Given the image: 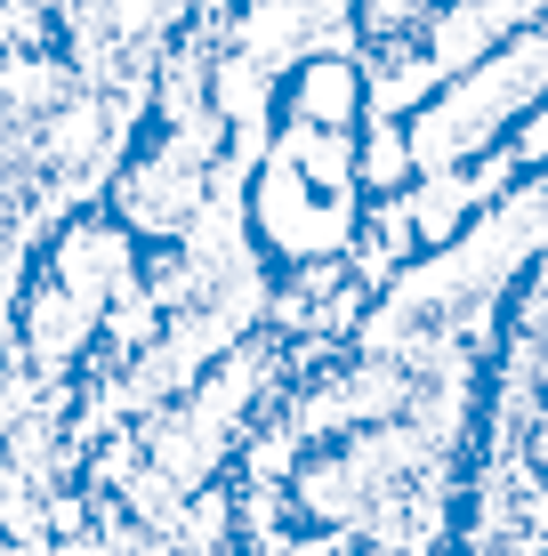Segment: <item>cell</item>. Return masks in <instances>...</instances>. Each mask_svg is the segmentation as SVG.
Returning a JSON list of instances; mask_svg holds the SVG:
<instances>
[{
    "mask_svg": "<svg viewBox=\"0 0 548 556\" xmlns=\"http://www.w3.org/2000/svg\"><path fill=\"white\" fill-rule=\"evenodd\" d=\"M145 113V98H113L56 49L49 0H0V348L16 331L33 251L113 186Z\"/></svg>",
    "mask_w": 548,
    "mask_h": 556,
    "instance_id": "6da1fadb",
    "label": "cell"
},
{
    "mask_svg": "<svg viewBox=\"0 0 548 556\" xmlns=\"http://www.w3.org/2000/svg\"><path fill=\"white\" fill-rule=\"evenodd\" d=\"M129 275H138V235L122 218H73V235H56L41 282L16 299V331H9L16 355L41 379H73V363L105 331V306Z\"/></svg>",
    "mask_w": 548,
    "mask_h": 556,
    "instance_id": "7a4b0ae2",
    "label": "cell"
},
{
    "mask_svg": "<svg viewBox=\"0 0 548 556\" xmlns=\"http://www.w3.org/2000/svg\"><path fill=\"white\" fill-rule=\"evenodd\" d=\"M242 210H251V226L267 235V251L291 258V266L347 258L355 226H364V210H355L347 194H323L275 138H267V153H258V169H251V202H242Z\"/></svg>",
    "mask_w": 548,
    "mask_h": 556,
    "instance_id": "3957f363",
    "label": "cell"
},
{
    "mask_svg": "<svg viewBox=\"0 0 548 556\" xmlns=\"http://www.w3.org/2000/svg\"><path fill=\"white\" fill-rule=\"evenodd\" d=\"M282 81H291V113H298V122H331V129L364 122V56H355V49L307 56V65H291Z\"/></svg>",
    "mask_w": 548,
    "mask_h": 556,
    "instance_id": "277c9868",
    "label": "cell"
},
{
    "mask_svg": "<svg viewBox=\"0 0 548 556\" xmlns=\"http://www.w3.org/2000/svg\"><path fill=\"white\" fill-rule=\"evenodd\" d=\"M275 146L291 153V162L307 169V178L323 186V194H347V202H355V186H364V178H355V129H331V122H298V113H291V122L275 129Z\"/></svg>",
    "mask_w": 548,
    "mask_h": 556,
    "instance_id": "5b68a950",
    "label": "cell"
}]
</instances>
